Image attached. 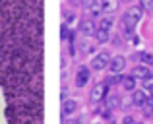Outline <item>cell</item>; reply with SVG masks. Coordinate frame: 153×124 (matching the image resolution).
<instances>
[{
    "mask_svg": "<svg viewBox=\"0 0 153 124\" xmlns=\"http://www.w3.org/2000/svg\"><path fill=\"white\" fill-rule=\"evenodd\" d=\"M111 53L108 50H101V53H97L93 58H91V68H93L95 72L99 70H105V68H108V64H111Z\"/></svg>",
    "mask_w": 153,
    "mask_h": 124,
    "instance_id": "6da1fadb",
    "label": "cell"
},
{
    "mask_svg": "<svg viewBox=\"0 0 153 124\" xmlns=\"http://www.w3.org/2000/svg\"><path fill=\"white\" fill-rule=\"evenodd\" d=\"M78 31L82 37H95V31H97V25H95V19L91 18H83L79 19L78 23Z\"/></svg>",
    "mask_w": 153,
    "mask_h": 124,
    "instance_id": "7a4b0ae2",
    "label": "cell"
},
{
    "mask_svg": "<svg viewBox=\"0 0 153 124\" xmlns=\"http://www.w3.org/2000/svg\"><path fill=\"white\" fill-rule=\"evenodd\" d=\"M107 95H108V85L105 82H99V83H95V85H93L89 99H91V103H101V101L107 99Z\"/></svg>",
    "mask_w": 153,
    "mask_h": 124,
    "instance_id": "3957f363",
    "label": "cell"
},
{
    "mask_svg": "<svg viewBox=\"0 0 153 124\" xmlns=\"http://www.w3.org/2000/svg\"><path fill=\"white\" fill-rule=\"evenodd\" d=\"M89 78H91V70L85 66V64H82V66L78 68V74H76V85H78L79 89L85 87L87 82H89Z\"/></svg>",
    "mask_w": 153,
    "mask_h": 124,
    "instance_id": "277c9868",
    "label": "cell"
},
{
    "mask_svg": "<svg viewBox=\"0 0 153 124\" xmlns=\"http://www.w3.org/2000/svg\"><path fill=\"white\" fill-rule=\"evenodd\" d=\"M78 107H79V103L76 101V99H66V101H62V117L64 118L72 117V114L78 111Z\"/></svg>",
    "mask_w": 153,
    "mask_h": 124,
    "instance_id": "5b68a950",
    "label": "cell"
},
{
    "mask_svg": "<svg viewBox=\"0 0 153 124\" xmlns=\"http://www.w3.org/2000/svg\"><path fill=\"white\" fill-rule=\"evenodd\" d=\"M108 68H111L112 74H120V72L126 68V58L120 56V54H116V56L111 58V64H108Z\"/></svg>",
    "mask_w": 153,
    "mask_h": 124,
    "instance_id": "8992f818",
    "label": "cell"
},
{
    "mask_svg": "<svg viewBox=\"0 0 153 124\" xmlns=\"http://www.w3.org/2000/svg\"><path fill=\"white\" fill-rule=\"evenodd\" d=\"M147 97H149V93H147L146 89H134V93H132V103H134L136 107H143L147 103Z\"/></svg>",
    "mask_w": 153,
    "mask_h": 124,
    "instance_id": "52a82bcc",
    "label": "cell"
},
{
    "mask_svg": "<svg viewBox=\"0 0 153 124\" xmlns=\"http://www.w3.org/2000/svg\"><path fill=\"white\" fill-rule=\"evenodd\" d=\"M118 2H120V0H99V6H101V10H103L105 16H111L112 12H116Z\"/></svg>",
    "mask_w": 153,
    "mask_h": 124,
    "instance_id": "ba28073f",
    "label": "cell"
},
{
    "mask_svg": "<svg viewBox=\"0 0 153 124\" xmlns=\"http://www.w3.org/2000/svg\"><path fill=\"white\" fill-rule=\"evenodd\" d=\"M132 76H134L136 79H146V78H149L151 76V70H149V66H146V64H140V66H136L134 70H132Z\"/></svg>",
    "mask_w": 153,
    "mask_h": 124,
    "instance_id": "9c48e42d",
    "label": "cell"
},
{
    "mask_svg": "<svg viewBox=\"0 0 153 124\" xmlns=\"http://www.w3.org/2000/svg\"><path fill=\"white\" fill-rule=\"evenodd\" d=\"M105 105H107V109L116 111V109H120V107H122V99H120L118 95L111 93V95H107V99H105Z\"/></svg>",
    "mask_w": 153,
    "mask_h": 124,
    "instance_id": "30bf717a",
    "label": "cell"
},
{
    "mask_svg": "<svg viewBox=\"0 0 153 124\" xmlns=\"http://www.w3.org/2000/svg\"><path fill=\"white\" fill-rule=\"evenodd\" d=\"M97 29H105V31H111L112 29V18L111 16H103L97 23Z\"/></svg>",
    "mask_w": 153,
    "mask_h": 124,
    "instance_id": "8fae6325",
    "label": "cell"
},
{
    "mask_svg": "<svg viewBox=\"0 0 153 124\" xmlns=\"http://www.w3.org/2000/svg\"><path fill=\"white\" fill-rule=\"evenodd\" d=\"M122 87L126 91H134L136 89V78L134 76H124L122 78Z\"/></svg>",
    "mask_w": 153,
    "mask_h": 124,
    "instance_id": "7c38bea8",
    "label": "cell"
},
{
    "mask_svg": "<svg viewBox=\"0 0 153 124\" xmlns=\"http://www.w3.org/2000/svg\"><path fill=\"white\" fill-rule=\"evenodd\" d=\"M87 14H89L91 19H101L103 10H101V6H99V4H95V6H91L89 10H87Z\"/></svg>",
    "mask_w": 153,
    "mask_h": 124,
    "instance_id": "4fadbf2b",
    "label": "cell"
},
{
    "mask_svg": "<svg viewBox=\"0 0 153 124\" xmlns=\"http://www.w3.org/2000/svg\"><path fill=\"white\" fill-rule=\"evenodd\" d=\"M95 39H97V43H107L108 39H111V31L97 29V31H95Z\"/></svg>",
    "mask_w": 153,
    "mask_h": 124,
    "instance_id": "5bb4252c",
    "label": "cell"
},
{
    "mask_svg": "<svg viewBox=\"0 0 153 124\" xmlns=\"http://www.w3.org/2000/svg\"><path fill=\"white\" fill-rule=\"evenodd\" d=\"M138 56H140V60L146 64V66H153V54H151V53L143 50V53H140V54H138Z\"/></svg>",
    "mask_w": 153,
    "mask_h": 124,
    "instance_id": "9a60e30c",
    "label": "cell"
},
{
    "mask_svg": "<svg viewBox=\"0 0 153 124\" xmlns=\"http://www.w3.org/2000/svg\"><path fill=\"white\" fill-rule=\"evenodd\" d=\"M138 6L142 8L146 14H153V0H140Z\"/></svg>",
    "mask_w": 153,
    "mask_h": 124,
    "instance_id": "2e32d148",
    "label": "cell"
},
{
    "mask_svg": "<svg viewBox=\"0 0 153 124\" xmlns=\"http://www.w3.org/2000/svg\"><path fill=\"white\" fill-rule=\"evenodd\" d=\"M122 78L124 76H120V74H112L105 79V83H107V85H116V83H122Z\"/></svg>",
    "mask_w": 153,
    "mask_h": 124,
    "instance_id": "e0dca14e",
    "label": "cell"
},
{
    "mask_svg": "<svg viewBox=\"0 0 153 124\" xmlns=\"http://www.w3.org/2000/svg\"><path fill=\"white\" fill-rule=\"evenodd\" d=\"M142 89H146V91H153V74L149 76V78H146L142 82Z\"/></svg>",
    "mask_w": 153,
    "mask_h": 124,
    "instance_id": "ac0fdd59",
    "label": "cell"
},
{
    "mask_svg": "<svg viewBox=\"0 0 153 124\" xmlns=\"http://www.w3.org/2000/svg\"><path fill=\"white\" fill-rule=\"evenodd\" d=\"M70 27L66 25V23H62V27H60V39H62V41H66V39H70Z\"/></svg>",
    "mask_w": 153,
    "mask_h": 124,
    "instance_id": "d6986e66",
    "label": "cell"
},
{
    "mask_svg": "<svg viewBox=\"0 0 153 124\" xmlns=\"http://www.w3.org/2000/svg\"><path fill=\"white\" fill-rule=\"evenodd\" d=\"M97 4V0H82V6L85 8V10H89L91 6H95Z\"/></svg>",
    "mask_w": 153,
    "mask_h": 124,
    "instance_id": "ffe728a7",
    "label": "cell"
},
{
    "mask_svg": "<svg viewBox=\"0 0 153 124\" xmlns=\"http://www.w3.org/2000/svg\"><path fill=\"white\" fill-rule=\"evenodd\" d=\"M62 124H82V118H64V122Z\"/></svg>",
    "mask_w": 153,
    "mask_h": 124,
    "instance_id": "44dd1931",
    "label": "cell"
},
{
    "mask_svg": "<svg viewBox=\"0 0 153 124\" xmlns=\"http://www.w3.org/2000/svg\"><path fill=\"white\" fill-rule=\"evenodd\" d=\"M72 22H74V14H72V12H66V14H64V23L68 25V23H72Z\"/></svg>",
    "mask_w": 153,
    "mask_h": 124,
    "instance_id": "7402d4cb",
    "label": "cell"
},
{
    "mask_svg": "<svg viewBox=\"0 0 153 124\" xmlns=\"http://www.w3.org/2000/svg\"><path fill=\"white\" fill-rule=\"evenodd\" d=\"M68 93H70V91H68V87H66V85H64V87H62V91H60V99H62V101H66V99H68Z\"/></svg>",
    "mask_w": 153,
    "mask_h": 124,
    "instance_id": "603a6c76",
    "label": "cell"
},
{
    "mask_svg": "<svg viewBox=\"0 0 153 124\" xmlns=\"http://www.w3.org/2000/svg\"><path fill=\"white\" fill-rule=\"evenodd\" d=\"M122 124H136V120H134V117H124V120H122Z\"/></svg>",
    "mask_w": 153,
    "mask_h": 124,
    "instance_id": "cb8c5ba5",
    "label": "cell"
},
{
    "mask_svg": "<svg viewBox=\"0 0 153 124\" xmlns=\"http://www.w3.org/2000/svg\"><path fill=\"white\" fill-rule=\"evenodd\" d=\"M27 124H43V117L41 118H33V120H29Z\"/></svg>",
    "mask_w": 153,
    "mask_h": 124,
    "instance_id": "d4e9b609",
    "label": "cell"
},
{
    "mask_svg": "<svg viewBox=\"0 0 153 124\" xmlns=\"http://www.w3.org/2000/svg\"><path fill=\"white\" fill-rule=\"evenodd\" d=\"M149 95H151V97H153V91H149Z\"/></svg>",
    "mask_w": 153,
    "mask_h": 124,
    "instance_id": "484cf974",
    "label": "cell"
},
{
    "mask_svg": "<svg viewBox=\"0 0 153 124\" xmlns=\"http://www.w3.org/2000/svg\"><path fill=\"white\" fill-rule=\"evenodd\" d=\"M93 124H103V122H93Z\"/></svg>",
    "mask_w": 153,
    "mask_h": 124,
    "instance_id": "4316f807",
    "label": "cell"
},
{
    "mask_svg": "<svg viewBox=\"0 0 153 124\" xmlns=\"http://www.w3.org/2000/svg\"><path fill=\"white\" fill-rule=\"evenodd\" d=\"M112 124H114V122H112Z\"/></svg>",
    "mask_w": 153,
    "mask_h": 124,
    "instance_id": "83f0119b",
    "label": "cell"
}]
</instances>
